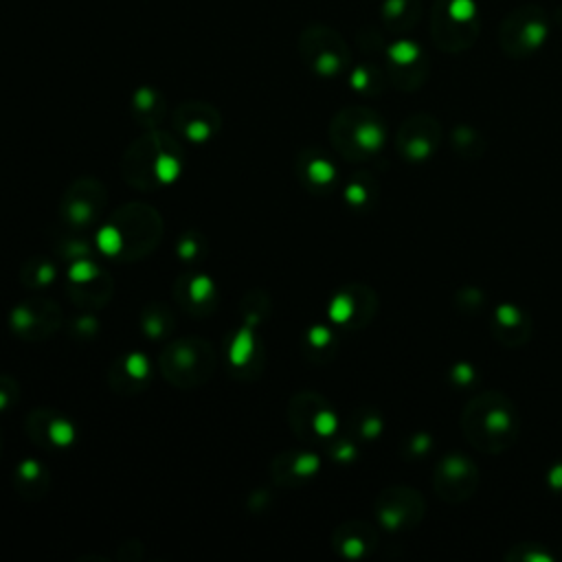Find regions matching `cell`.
I'll use <instances>...</instances> for the list:
<instances>
[{
  "label": "cell",
  "instance_id": "cell-14",
  "mask_svg": "<svg viewBox=\"0 0 562 562\" xmlns=\"http://www.w3.org/2000/svg\"><path fill=\"white\" fill-rule=\"evenodd\" d=\"M451 378H453L457 387H468L477 380V372H475V367H470L466 363H459L451 369Z\"/></svg>",
  "mask_w": 562,
  "mask_h": 562
},
{
  "label": "cell",
  "instance_id": "cell-8",
  "mask_svg": "<svg viewBox=\"0 0 562 562\" xmlns=\"http://www.w3.org/2000/svg\"><path fill=\"white\" fill-rule=\"evenodd\" d=\"M334 545L345 558H363L374 552V547L378 545V536L372 525L354 521L343 525L341 530L336 532Z\"/></svg>",
  "mask_w": 562,
  "mask_h": 562
},
{
  "label": "cell",
  "instance_id": "cell-15",
  "mask_svg": "<svg viewBox=\"0 0 562 562\" xmlns=\"http://www.w3.org/2000/svg\"><path fill=\"white\" fill-rule=\"evenodd\" d=\"M431 446H433V440L426 433H418V435H413L409 444H407V451L413 455V457H422L431 451Z\"/></svg>",
  "mask_w": 562,
  "mask_h": 562
},
{
  "label": "cell",
  "instance_id": "cell-2",
  "mask_svg": "<svg viewBox=\"0 0 562 562\" xmlns=\"http://www.w3.org/2000/svg\"><path fill=\"white\" fill-rule=\"evenodd\" d=\"M332 139L345 159L367 161L385 145L387 128L372 110H345L334 121Z\"/></svg>",
  "mask_w": 562,
  "mask_h": 562
},
{
  "label": "cell",
  "instance_id": "cell-1",
  "mask_svg": "<svg viewBox=\"0 0 562 562\" xmlns=\"http://www.w3.org/2000/svg\"><path fill=\"white\" fill-rule=\"evenodd\" d=\"M462 433L483 455H501L519 440L521 415L501 391H481L462 411Z\"/></svg>",
  "mask_w": 562,
  "mask_h": 562
},
{
  "label": "cell",
  "instance_id": "cell-12",
  "mask_svg": "<svg viewBox=\"0 0 562 562\" xmlns=\"http://www.w3.org/2000/svg\"><path fill=\"white\" fill-rule=\"evenodd\" d=\"M378 187L372 181H354L350 187H347V200L352 202L354 207H367L369 200L376 198Z\"/></svg>",
  "mask_w": 562,
  "mask_h": 562
},
{
  "label": "cell",
  "instance_id": "cell-11",
  "mask_svg": "<svg viewBox=\"0 0 562 562\" xmlns=\"http://www.w3.org/2000/svg\"><path fill=\"white\" fill-rule=\"evenodd\" d=\"M354 426H356V433L361 435L363 440H376V437L382 433V429H385L382 418L372 409H363L361 413H358Z\"/></svg>",
  "mask_w": 562,
  "mask_h": 562
},
{
  "label": "cell",
  "instance_id": "cell-9",
  "mask_svg": "<svg viewBox=\"0 0 562 562\" xmlns=\"http://www.w3.org/2000/svg\"><path fill=\"white\" fill-rule=\"evenodd\" d=\"M451 143L455 154L462 156L466 161H477L486 152V141L481 134L470 126H459L451 134Z\"/></svg>",
  "mask_w": 562,
  "mask_h": 562
},
{
  "label": "cell",
  "instance_id": "cell-16",
  "mask_svg": "<svg viewBox=\"0 0 562 562\" xmlns=\"http://www.w3.org/2000/svg\"><path fill=\"white\" fill-rule=\"evenodd\" d=\"M547 486L552 492L562 494V459L547 470Z\"/></svg>",
  "mask_w": 562,
  "mask_h": 562
},
{
  "label": "cell",
  "instance_id": "cell-10",
  "mask_svg": "<svg viewBox=\"0 0 562 562\" xmlns=\"http://www.w3.org/2000/svg\"><path fill=\"white\" fill-rule=\"evenodd\" d=\"M505 560H516V562H554V556L547 552L545 547L536 543H519L505 552Z\"/></svg>",
  "mask_w": 562,
  "mask_h": 562
},
{
  "label": "cell",
  "instance_id": "cell-13",
  "mask_svg": "<svg viewBox=\"0 0 562 562\" xmlns=\"http://www.w3.org/2000/svg\"><path fill=\"white\" fill-rule=\"evenodd\" d=\"M486 303V295L475 286H466L457 292V308L462 312H479Z\"/></svg>",
  "mask_w": 562,
  "mask_h": 562
},
{
  "label": "cell",
  "instance_id": "cell-3",
  "mask_svg": "<svg viewBox=\"0 0 562 562\" xmlns=\"http://www.w3.org/2000/svg\"><path fill=\"white\" fill-rule=\"evenodd\" d=\"M433 490L448 505H462L479 490V466L464 453H448L435 466Z\"/></svg>",
  "mask_w": 562,
  "mask_h": 562
},
{
  "label": "cell",
  "instance_id": "cell-4",
  "mask_svg": "<svg viewBox=\"0 0 562 562\" xmlns=\"http://www.w3.org/2000/svg\"><path fill=\"white\" fill-rule=\"evenodd\" d=\"M426 514L422 494L409 486H393L380 492L376 499V516L389 532H404L418 527Z\"/></svg>",
  "mask_w": 562,
  "mask_h": 562
},
{
  "label": "cell",
  "instance_id": "cell-7",
  "mask_svg": "<svg viewBox=\"0 0 562 562\" xmlns=\"http://www.w3.org/2000/svg\"><path fill=\"white\" fill-rule=\"evenodd\" d=\"M490 330L494 341L510 350H519L527 341L532 339V319L523 308L514 303H501L494 310V317L490 323Z\"/></svg>",
  "mask_w": 562,
  "mask_h": 562
},
{
  "label": "cell",
  "instance_id": "cell-6",
  "mask_svg": "<svg viewBox=\"0 0 562 562\" xmlns=\"http://www.w3.org/2000/svg\"><path fill=\"white\" fill-rule=\"evenodd\" d=\"M378 299L372 288L363 284H354L345 288L332 303V319L350 328H363L376 317Z\"/></svg>",
  "mask_w": 562,
  "mask_h": 562
},
{
  "label": "cell",
  "instance_id": "cell-5",
  "mask_svg": "<svg viewBox=\"0 0 562 562\" xmlns=\"http://www.w3.org/2000/svg\"><path fill=\"white\" fill-rule=\"evenodd\" d=\"M442 143V126L431 115H413L398 130V154L409 163L433 159Z\"/></svg>",
  "mask_w": 562,
  "mask_h": 562
}]
</instances>
